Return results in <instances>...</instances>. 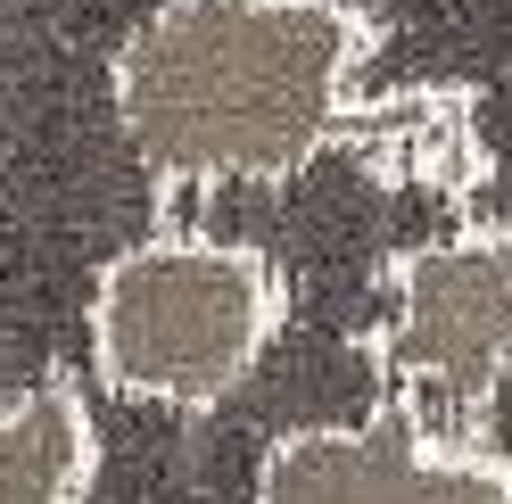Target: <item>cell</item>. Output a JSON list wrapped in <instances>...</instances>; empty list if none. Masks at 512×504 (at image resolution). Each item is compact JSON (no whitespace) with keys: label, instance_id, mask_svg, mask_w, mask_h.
<instances>
[{"label":"cell","instance_id":"cell-1","mask_svg":"<svg viewBox=\"0 0 512 504\" xmlns=\"http://www.w3.org/2000/svg\"><path fill=\"white\" fill-rule=\"evenodd\" d=\"M380 42L364 0H149L108 58L116 141L166 199L298 182L356 149Z\"/></svg>","mask_w":512,"mask_h":504},{"label":"cell","instance_id":"cell-2","mask_svg":"<svg viewBox=\"0 0 512 504\" xmlns=\"http://www.w3.org/2000/svg\"><path fill=\"white\" fill-rule=\"evenodd\" d=\"M281 314H290V290L256 240L174 224V232H141L100 265L83 331L108 397L215 414L232 389L256 381Z\"/></svg>","mask_w":512,"mask_h":504},{"label":"cell","instance_id":"cell-3","mask_svg":"<svg viewBox=\"0 0 512 504\" xmlns=\"http://www.w3.org/2000/svg\"><path fill=\"white\" fill-rule=\"evenodd\" d=\"M364 364L389 405L430 422H471L512 381V224H471L413 240L380 265V314Z\"/></svg>","mask_w":512,"mask_h":504},{"label":"cell","instance_id":"cell-4","mask_svg":"<svg viewBox=\"0 0 512 504\" xmlns=\"http://www.w3.org/2000/svg\"><path fill=\"white\" fill-rule=\"evenodd\" d=\"M248 504H512V455L380 397L364 422L281 430Z\"/></svg>","mask_w":512,"mask_h":504},{"label":"cell","instance_id":"cell-5","mask_svg":"<svg viewBox=\"0 0 512 504\" xmlns=\"http://www.w3.org/2000/svg\"><path fill=\"white\" fill-rule=\"evenodd\" d=\"M347 157L397 191H430V199H471L496 166L463 83H380Z\"/></svg>","mask_w":512,"mask_h":504},{"label":"cell","instance_id":"cell-6","mask_svg":"<svg viewBox=\"0 0 512 504\" xmlns=\"http://www.w3.org/2000/svg\"><path fill=\"white\" fill-rule=\"evenodd\" d=\"M100 480V422L75 381L0 397V504H83Z\"/></svg>","mask_w":512,"mask_h":504}]
</instances>
